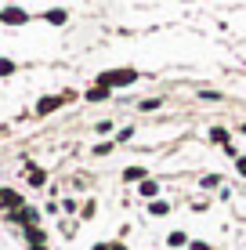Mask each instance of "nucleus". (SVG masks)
<instances>
[{"mask_svg": "<svg viewBox=\"0 0 246 250\" xmlns=\"http://www.w3.org/2000/svg\"><path fill=\"white\" fill-rule=\"evenodd\" d=\"M44 19H47L51 25H62V22H65V11H47Z\"/></svg>", "mask_w": 246, "mask_h": 250, "instance_id": "4", "label": "nucleus"}, {"mask_svg": "<svg viewBox=\"0 0 246 250\" xmlns=\"http://www.w3.org/2000/svg\"><path fill=\"white\" fill-rule=\"evenodd\" d=\"M138 80L134 69H120V73H101V87H127V83Z\"/></svg>", "mask_w": 246, "mask_h": 250, "instance_id": "1", "label": "nucleus"}, {"mask_svg": "<svg viewBox=\"0 0 246 250\" xmlns=\"http://www.w3.org/2000/svg\"><path fill=\"white\" fill-rule=\"evenodd\" d=\"M141 196H156V182H141Z\"/></svg>", "mask_w": 246, "mask_h": 250, "instance_id": "6", "label": "nucleus"}, {"mask_svg": "<svg viewBox=\"0 0 246 250\" xmlns=\"http://www.w3.org/2000/svg\"><path fill=\"white\" fill-rule=\"evenodd\" d=\"M109 250H127V247H123V243H113V247H109Z\"/></svg>", "mask_w": 246, "mask_h": 250, "instance_id": "11", "label": "nucleus"}, {"mask_svg": "<svg viewBox=\"0 0 246 250\" xmlns=\"http://www.w3.org/2000/svg\"><path fill=\"white\" fill-rule=\"evenodd\" d=\"M235 167H239V174H243V178H246V156H243V160H239V163H235Z\"/></svg>", "mask_w": 246, "mask_h": 250, "instance_id": "10", "label": "nucleus"}, {"mask_svg": "<svg viewBox=\"0 0 246 250\" xmlns=\"http://www.w3.org/2000/svg\"><path fill=\"white\" fill-rule=\"evenodd\" d=\"M65 98H40V105H37V113H55L58 105H62Z\"/></svg>", "mask_w": 246, "mask_h": 250, "instance_id": "3", "label": "nucleus"}, {"mask_svg": "<svg viewBox=\"0 0 246 250\" xmlns=\"http://www.w3.org/2000/svg\"><path fill=\"white\" fill-rule=\"evenodd\" d=\"M87 98H91V102H101V98H105V87H95V91L87 94Z\"/></svg>", "mask_w": 246, "mask_h": 250, "instance_id": "9", "label": "nucleus"}, {"mask_svg": "<svg viewBox=\"0 0 246 250\" xmlns=\"http://www.w3.org/2000/svg\"><path fill=\"white\" fill-rule=\"evenodd\" d=\"M243 131H246V127H243Z\"/></svg>", "mask_w": 246, "mask_h": 250, "instance_id": "13", "label": "nucleus"}, {"mask_svg": "<svg viewBox=\"0 0 246 250\" xmlns=\"http://www.w3.org/2000/svg\"><path fill=\"white\" fill-rule=\"evenodd\" d=\"M210 138H214V142H228V134L221 131V127H214V131H210Z\"/></svg>", "mask_w": 246, "mask_h": 250, "instance_id": "8", "label": "nucleus"}, {"mask_svg": "<svg viewBox=\"0 0 246 250\" xmlns=\"http://www.w3.org/2000/svg\"><path fill=\"white\" fill-rule=\"evenodd\" d=\"M138 178H145V170H141V167H131V170H127V182H138Z\"/></svg>", "mask_w": 246, "mask_h": 250, "instance_id": "5", "label": "nucleus"}, {"mask_svg": "<svg viewBox=\"0 0 246 250\" xmlns=\"http://www.w3.org/2000/svg\"><path fill=\"white\" fill-rule=\"evenodd\" d=\"M29 182L33 185H44V170H29Z\"/></svg>", "mask_w": 246, "mask_h": 250, "instance_id": "7", "label": "nucleus"}, {"mask_svg": "<svg viewBox=\"0 0 246 250\" xmlns=\"http://www.w3.org/2000/svg\"><path fill=\"white\" fill-rule=\"evenodd\" d=\"M37 250H44V247H37Z\"/></svg>", "mask_w": 246, "mask_h": 250, "instance_id": "12", "label": "nucleus"}, {"mask_svg": "<svg viewBox=\"0 0 246 250\" xmlns=\"http://www.w3.org/2000/svg\"><path fill=\"white\" fill-rule=\"evenodd\" d=\"M0 19H4L7 25H22V22H25V11H19V7H7V11L0 15Z\"/></svg>", "mask_w": 246, "mask_h": 250, "instance_id": "2", "label": "nucleus"}]
</instances>
